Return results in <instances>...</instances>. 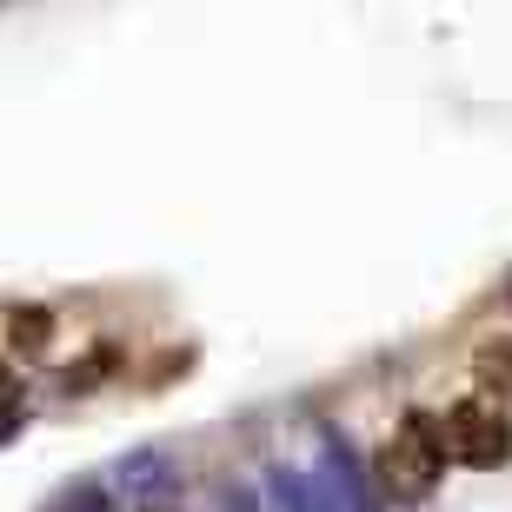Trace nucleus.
Listing matches in <instances>:
<instances>
[{
	"label": "nucleus",
	"instance_id": "nucleus-1",
	"mask_svg": "<svg viewBox=\"0 0 512 512\" xmlns=\"http://www.w3.org/2000/svg\"><path fill=\"white\" fill-rule=\"evenodd\" d=\"M446 446H453L459 466L499 473L512 459V419L499 413V399H459L453 413H446Z\"/></svg>",
	"mask_w": 512,
	"mask_h": 512
},
{
	"label": "nucleus",
	"instance_id": "nucleus-2",
	"mask_svg": "<svg viewBox=\"0 0 512 512\" xmlns=\"http://www.w3.org/2000/svg\"><path fill=\"white\" fill-rule=\"evenodd\" d=\"M439 466H446V453L426 446L419 433H406V426L380 446V479L393 486V493H426V486L439 479Z\"/></svg>",
	"mask_w": 512,
	"mask_h": 512
},
{
	"label": "nucleus",
	"instance_id": "nucleus-3",
	"mask_svg": "<svg viewBox=\"0 0 512 512\" xmlns=\"http://www.w3.org/2000/svg\"><path fill=\"white\" fill-rule=\"evenodd\" d=\"M7 346L27 353V360H40V353L54 346V313H47V306H14V313H7Z\"/></svg>",
	"mask_w": 512,
	"mask_h": 512
},
{
	"label": "nucleus",
	"instance_id": "nucleus-4",
	"mask_svg": "<svg viewBox=\"0 0 512 512\" xmlns=\"http://www.w3.org/2000/svg\"><path fill=\"white\" fill-rule=\"evenodd\" d=\"M473 380L486 399H512V340H486L473 353Z\"/></svg>",
	"mask_w": 512,
	"mask_h": 512
},
{
	"label": "nucleus",
	"instance_id": "nucleus-5",
	"mask_svg": "<svg viewBox=\"0 0 512 512\" xmlns=\"http://www.w3.org/2000/svg\"><path fill=\"white\" fill-rule=\"evenodd\" d=\"M7 393H14V373H7V366H0V399H7Z\"/></svg>",
	"mask_w": 512,
	"mask_h": 512
}]
</instances>
